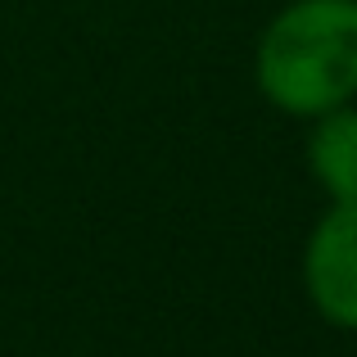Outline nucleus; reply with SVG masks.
Masks as SVG:
<instances>
[{
  "instance_id": "obj_3",
  "label": "nucleus",
  "mask_w": 357,
  "mask_h": 357,
  "mask_svg": "<svg viewBox=\"0 0 357 357\" xmlns=\"http://www.w3.org/2000/svg\"><path fill=\"white\" fill-rule=\"evenodd\" d=\"M307 172L331 195V204H357V105H340L312 118Z\"/></svg>"
},
{
  "instance_id": "obj_2",
  "label": "nucleus",
  "mask_w": 357,
  "mask_h": 357,
  "mask_svg": "<svg viewBox=\"0 0 357 357\" xmlns=\"http://www.w3.org/2000/svg\"><path fill=\"white\" fill-rule=\"evenodd\" d=\"M303 294L326 326L357 331V204H331L307 231Z\"/></svg>"
},
{
  "instance_id": "obj_1",
  "label": "nucleus",
  "mask_w": 357,
  "mask_h": 357,
  "mask_svg": "<svg viewBox=\"0 0 357 357\" xmlns=\"http://www.w3.org/2000/svg\"><path fill=\"white\" fill-rule=\"evenodd\" d=\"M253 77L271 109L321 118L357 100V0H289L262 27Z\"/></svg>"
}]
</instances>
